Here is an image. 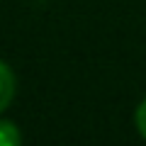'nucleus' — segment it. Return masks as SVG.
<instances>
[{
    "label": "nucleus",
    "instance_id": "obj_1",
    "mask_svg": "<svg viewBox=\"0 0 146 146\" xmlns=\"http://www.w3.org/2000/svg\"><path fill=\"white\" fill-rule=\"evenodd\" d=\"M12 98H15V76L7 63L0 61V112L12 102Z\"/></svg>",
    "mask_w": 146,
    "mask_h": 146
},
{
    "label": "nucleus",
    "instance_id": "obj_3",
    "mask_svg": "<svg viewBox=\"0 0 146 146\" xmlns=\"http://www.w3.org/2000/svg\"><path fill=\"white\" fill-rule=\"evenodd\" d=\"M136 129H139V134L146 139V100L136 107Z\"/></svg>",
    "mask_w": 146,
    "mask_h": 146
},
{
    "label": "nucleus",
    "instance_id": "obj_2",
    "mask_svg": "<svg viewBox=\"0 0 146 146\" xmlns=\"http://www.w3.org/2000/svg\"><path fill=\"white\" fill-rule=\"evenodd\" d=\"M20 141H22L20 129H17L12 122L0 119V146H17Z\"/></svg>",
    "mask_w": 146,
    "mask_h": 146
}]
</instances>
